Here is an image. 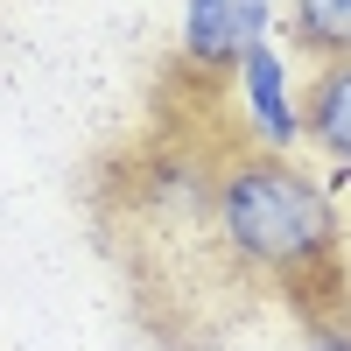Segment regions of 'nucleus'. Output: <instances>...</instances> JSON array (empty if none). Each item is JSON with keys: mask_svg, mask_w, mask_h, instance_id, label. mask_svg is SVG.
Returning <instances> with one entry per match:
<instances>
[{"mask_svg": "<svg viewBox=\"0 0 351 351\" xmlns=\"http://www.w3.org/2000/svg\"><path fill=\"white\" fill-rule=\"evenodd\" d=\"M302 134L337 176H351V56L316 64V77L302 84Z\"/></svg>", "mask_w": 351, "mask_h": 351, "instance_id": "nucleus-4", "label": "nucleus"}, {"mask_svg": "<svg viewBox=\"0 0 351 351\" xmlns=\"http://www.w3.org/2000/svg\"><path fill=\"white\" fill-rule=\"evenodd\" d=\"M288 28H295V49H309L316 64L351 56V0H295Z\"/></svg>", "mask_w": 351, "mask_h": 351, "instance_id": "nucleus-5", "label": "nucleus"}, {"mask_svg": "<svg viewBox=\"0 0 351 351\" xmlns=\"http://www.w3.org/2000/svg\"><path fill=\"white\" fill-rule=\"evenodd\" d=\"M309 351H351V324H324L309 337Z\"/></svg>", "mask_w": 351, "mask_h": 351, "instance_id": "nucleus-6", "label": "nucleus"}, {"mask_svg": "<svg viewBox=\"0 0 351 351\" xmlns=\"http://www.w3.org/2000/svg\"><path fill=\"white\" fill-rule=\"evenodd\" d=\"M267 36H274V0H183V64L204 77L239 71V56Z\"/></svg>", "mask_w": 351, "mask_h": 351, "instance_id": "nucleus-3", "label": "nucleus"}, {"mask_svg": "<svg viewBox=\"0 0 351 351\" xmlns=\"http://www.w3.org/2000/svg\"><path fill=\"white\" fill-rule=\"evenodd\" d=\"M232 84H239L246 127H253V141H260L267 155H295V148H309V134H302V84H295V71H288V49H281L274 36L253 43V49L239 56Z\"/></svg>", "mask_w": 351, "mask_h": 351, "instance_id": "nucleus-2", "label": "nucleus"}, {"mask_svg": "<svg viewBox=\"0 0 351 351\" xmlns=\"http://www.w3.org/2000/svg\"><path fill=\"white\" fill-rule=\"evenodd\" d=\"M211 225L232 246V260L274 274V281H302L316 267H330L337 253V204L295 155H232L211 169Z\"/></svg>", "mask_w": 351, "mask_h": 351, "instance_id": "nucleus-1", "label": "nucleus"}]
</instances>
